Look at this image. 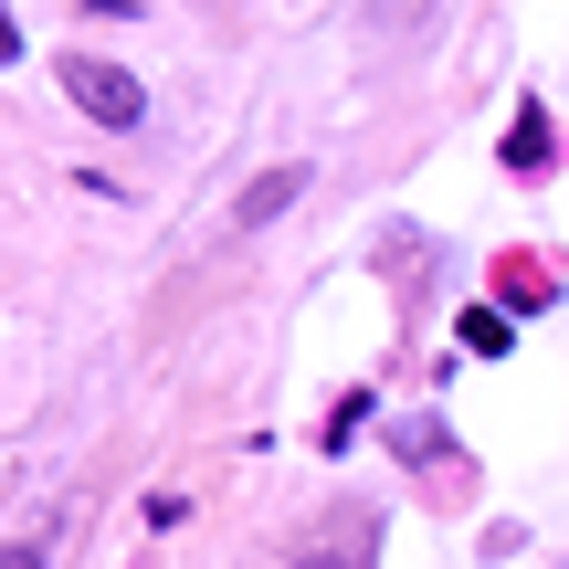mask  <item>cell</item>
Returning <instances> with one entry per match:
<instances>
[{
    "label": "cell",
    "mask_w": 569,
    "mask_h": 569,
    "mask_svg": "<svg viewBox=\"0 0 569 569\" xmlns=\"http://www.w3.org/2000/svg\"><path fill=\"white\" fill-rule=\"evenodd\" d=\"M507 169H549V117H538V106H517V127H507Z\"/></svg>",
    "instance_id": "3957f363"
},
{
    "label": "cell",
    "mask_w": 569,
    "mask_h": 569,
    "mask_svg": "<svg viewBox=\"0 0 569 569\" xmlns=\"http://www.w3.org/2000/svg\"><path fill=\"white\" fill-rule=\"evenodd\" d=\"M401 11H411V0H401Z\"/></svg>",
    "instance_id": "8992f818"
},
{
    "label": "cell",
    "mask_w": 569,
    "mask_h": 569,
    "mask_svg": "<svg viewBox=\"0 0 569 569\" xmlns=\"http://www.w3.org/2000/svg\"><path fill=\"white\" fill-rule=\"evenodd\" d=\"M306 569H369L359 549H317V559H306Z\"/></svg>",
    "instance_id": "277c9868"
},
{
    "label": "cell",
    "mask_w": 569,
    "mask_h": 569,
    "mask_svg": "<svg viewBox=\"0 0 569 569\" xmlns=\"http://www.w3.org/2000/svg\"><path fill=\"white\" fill-rule=\"evenodd\" d=\"M296 190H306V169H264V180L243 190V211H232V222H243V232H253V222H274V211H296Z\"/></svg>",
    "instance_id": "7a4b0ae2"
},
{
    "label": "cell",
    "mask_w": 569,
    "mask_h": 569,
    "mask_svg": "<svg viewBox=\"0 0 569 569\" xmlns=\"http://www.w3.org/2000/svg\"><path fill=\"white\" fill-rule=\"evenodd\" d=\"M0 569H42V549H0Z\"/></svg>",
    "instance_id": "5b68a950"
},
{
    "label": "cell",
    "mask_w": 569,
    "mask_h": 569,
    "mask_svg": "<svg viewBox=\"0 0 569 569\" xmlns=\"http://www.w3.org/2000/svg\"><path fill=\"white\" fill-rule=\"evenodd\" d=\"M63 96H74L96 127H138V117H148L138 74H117V63H96V53H63Z\"/></svg>",
    "instance_id": "6da1fadb"
}]
</instances>
